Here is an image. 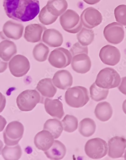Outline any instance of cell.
Instances as JSON below:
<instances>
[{"label":"cell","instance_id":"6da1fadb","mask_svg":"<svg viewBox=\"0 0 126 160\" xmlns=\"http://www.w3.org/2000/svg\"><path fill=\"white\" fill-rule=\"evenodd\" d=\"M3 7L9 18L20 22L31 21L40 12L38 0H3Z\"/></svg>","mask_w":126,"mask_h":160},{"label":"cell","instance_id":"7a4b0ae2","mask_svg":"<svg viewBox=\"0 0 126 160\" xmlns=\"http://www.w3.org/2000/svg\"><path fill=\"white\" fill-rule=\"evenodd\" d=\"M65 98L68 106L76 108L83 107L90 100L87 89L81 86L68 88L65 93Z\"/></svg>","mask_w":126,"mask_h":160},{"label":"cell","instance_id":"3957f363","mask_svg":"<svg viewBox=\"0 0 126 160\" xmlns=\"http://www.w3.org/2000/svg\"><path fill=\"white\" fill-rule=\"evenodd\" d=\"M121 80L119 73L115 70L106 68L98 73L95 82L99 87L109 89L118 87Z\"/></svg>","mask_w":126,"mask_h":160},{"label":"cell","instance_id":"277c9868","mask_svg":"<svg viewBox=\"0 0 126 160\" xmlns=\"http://www.w3.org/2000/svg\"><path fill=\"white\" fill-rule=\"evenodd\" d=\"M59 21L62 28L70 33H77L82 28V23L79 15L70 9L66 10L61 15Z\"/></svg>","mask_w":126,"mask_h":160},{"label":"cell","instance_id":"5b68a950","mask_svg":"<svg viewBox=\"0 0 126 160\" xmlns=\"http://www.w3.org/2000/svg\"><path fill=\"white\" fill-rule=\"evenodd\" d=\"M41 100L40 93L36 90H26L20 94L16 103L22 111L29 112L33 109Z\"/></svg>","mask_w":126,"mask_h":160},{"label":"cell","instance_id":"8992f818","mask_svg":"<svg viewBox=\"0 0 126 160\" xmlns=\"http://www.w3.org/2000/svg\"><path fill=\"white\" fill-rule=\"evenodd\" d=\"M87 155L92 159H99L108 153V146L106 141L100 138H94L87 142L85 146Z\"/></svg>","mask_w":126,"mask_h":160},{"label":"cell","instance_id":"52a82bcc","mask_svg":"<svg viewBox=\"0 0 126 160\" xmlns=\"http://www.w3.org/2000/svg\"><path fill=\"white\" fill-rule=\"evenodd\" d=\"M24 131V128L21 122L14 121L9 123L3 133L5 144L8 146L18 144L23 137Z\"/></svg>","mask_w":126,"mask_h":160},{"label":"cell","instance_id":"ba28073f","mask_svg":"<svg viewBox=\"0 0 126 160\" xmlns=\"http://www.w3.org/2000/svg\"><path fill=\"white\" fill-rule=\"evenodd\" d=\"M71 53L68 49L59 48L51 51L49 62L51 66L57 68H64L69 66L72 60Z\"/></svg>","mask_w":126,"mask_h":160},{"label":"cell","instance_id":"9c48e42d","mask_svg":"<svg viewBox=\"0 0 126 160\" xmlns=\"http://www.w3.org/2000/svg\"><path fill=\"white\" fill-rule=\"evenodd\" d=\"M9 68L12 75L16 77L24 76L30 68L28 59L23 55H16L9 62Z\"/></svg>","mask_w":126,"mask_h":160},{"label":"cell","instance_id":"30bf717a","mask_svg":"<svg viewBox=\"0 0 126 160\" xmlns=\"http://www.w3.org/2000/svg\"><path fill=\"white\" fill-rule=\"evenodd\" d=\"M103 35L109 43L117 45L123 41L125 36V31L123 26L114 22L105 27Z\"/></svg>","mask_w":126,"mask_h":160},{"label":"cell","instance_id":"8fae6325","mask_svg":"<svg viewBox=\"0 0 126 160\" xmlns=\"http://www.w3.org/2000/svg\"><path fill=\"white\" fill-rule=\"evenodd\" d=\"M80 18L83 26L86 28L91 29L99 25L103 20L101 13L92 7L85 9Z\"/></svg>","mask_w":126,"mask_h":160},{"label":"cell","instance_id":"7c38bea8","mask_svg":"<svg viewBox=\"0 0 126 160\" xmlns=\"http://www.w3.org/2000/svg\"><path fill=\"white\" fill-rule=\"evenodd\" d=\"M99 57L104 64L114 66L120 62L121 54L116 47L111 45H107L102 48L100 51Z\"/></svg>","mask_w":126,"mask_h":160},{"label":"cell","instance_id":"4fadbf2b","mask_svg":"<svg viewBox=\"0 0 126 160\" xmlns=\"http://www.w3.org/2000/svg\"><path fill=\"white\" fill-rule=\"evenodd\" d=\"M108 156L113 159L121 158L124 156L126 149V139L116 136L108 142Z\"/></svg>","mask_w":126,"mask_h":160},{"label":"cell","instance_id":"5bb4252c","mask_svg":"<svg viewBox=\"0 0 126 160\" xmlns=\"http://www.w3.org/2000/svg\"><path fill=\"white\" fill-rule=\"evenodd\" d=\"M17 52L16 44L0 31V58L8 62Z\"/></svg>","mask_w":126,"mask_h":160},{"label":"cell","instance_id":"9a60e30c","mask_svg":"<svg viewBox=\"0 0 126 160\" xmlns=\"http://www.w3.org/2000/svg\"><path fill=\"white\" fill-rule=\"evenodd\" d=\"M71 67L73 70L81 74L88 72L92 67V62L90 57L86 54L76 55L72 58Z\"/></svg>","mask_w":126,"mask_h":160},{"label":"cell","instance_id":"2e32d148","mask_svg":"<svg viewBox=\"0 0 126 160\" xmlns=\"http://www.w3.org/2000/svg\"><path fill=\"white\" fill-rule=\"evenodd\" d=\"M47 29L41 24H31L26 27L24 38L28 42L37 43L41 40L42 34Z\"/></svg>","mask_w":126,"mask_h":160},{"label":"cell","instance_id":"e0dca14e","mask_svg":"<svg viewBox=\"0 0 126 160\" xmlns=\"http://www.w3.org/2000/svg\"><path fill=\"white\" fill-rule=\"evenodd\" d=\"M52 81L55 87L64 90L71 87L73 83V77L68 71L61 70L55 73Z\"/></svg>","mask_w":126,"mask_h":160},{"label":"cell","instance_id":"ac0fdd59","mask_svg":"<svg viewBox=\"0 0 126 160\" xmlns=\"http://www.w3.org/2000/svg\"><path fill=\"white\" fill-rule=\"evenodd\" d=\"M24 26L22 24L10 20L5 23L3 32L7 38L15 40L19 39L23 36Z\"/></svg>","mask_w":126,"mask_h":160},{"label":"cell","instance_id":"d6986e66","mask_svg":"<svg viewBox=\"0 0 126 160\" xmlns=\"http://www.w3.org/2000/svg\"><path fill=\"white\" fill-rule=\"evenodd\" d=\"M54 139L53 135L49 132L44 130L39 132L35 136V146L39 150L46 151L52 146Z\"/></svg>","mask_w":126,"mask_h":160},{"label":"cell","instance_id":"ffe728a7","mask_svg":"<svg viewBox=\"0 0 126 160\" xmlns=\"http://www.w3.org/2000/svg\"><path fill=\"white\" fill-rule=\"evenodd\" d=\"M42 40L44 43L52 48L60 47L62 45L64 38L62 34L55 29H47L44 31Z\"/></svg>","mask_w":126,"mask_h":160},{"label":"cell","instance_id":"44dd1931","mask_svg":"<svg viewBox=\"0 0 126 160\" xmlns=\"http://www.w3.org/2000/svg\"><path fill=\"white\" fill-rule=\"evenodd\" d=\"M44 104L46 112L52 117L61 119L65 115L62 102L58 99L46 98Z\"/></svg>","mask_w":126,"mask_h":160},{"label":"cell","instance_id":"7402d4cb","mask_svg":"<svg viewBox=\"0 0 126 160\" xmlns=\"http://www.w3.org/2000/svg\"><path fill=\"white\" fill-rule=\"evenodd\" d=\"M36 89L42 96L48 98H53L57 91L52 80L50 78H45L40 80L37 84Z\"/></svg>","mask_w":126,"mask_h":160},{"label":"cell","instance_id":"603a6c76","mask_svg":"<svg viewBox=\"0 0 126 160\" xmlns=\"http://www.w3.org/2000/svg\"><path fill=\"white\" fill-rule=\"evenodd\" d=\"M66 148L65 145L58 140H55L52 146L49 150L44 152L47 158L52 160H60L66 154Z\"/></svg>","mask_w":126,"mask_h":160},{"label":"cell","instance_id":"cb8c5ba5","mask_svg":"<svg viewBox=\"0 0 126 160\" xmlns=\"http://www.w3.org/2000/svg\"><path fill=\"white\" fill-rule=\"evenodd\" d=\"M113 110L109 102H103L99 103L94 110L96 117L102 122H106L112 118Z\"/></svg>","mask_w":126,"mask_h":160},{"label":"cell","instance_id":"d4e9b609","mask_svg":"<svg viewBox=\"0 0 126 160\" xmlns=\"http://www.w3.org/2000/svg\"><path fill=\"white\" fill-rule=\"evenodd\" d=\"M46 6L50 13L59 17L67 10L68 4L66 0H49Z\"/></svg>","mask_w":126,"mask_h":160},{"label":"cell","instance_id":"484cf974","mask_svg":"<svg viewBox=\"0 0 126 160\" xmlns=\"http://www.w3.org/2000/svg\"><path fill=\"white\" fill-rule=\"evenodd\" d=\"M44 130L49 132L55 139L60 137L63 130V127L62 122L58 119H51L46 121L44 124Z\"/></svg>","mask_w":126,"mask_h":160},{"label":"cell","instance_id":"4316f807","mask_svg":"<svg viewBox=\"0 0 126 160\" xmlns=\"http://www.w3.org/2000/svg\"><path fill=\"white\" fill-rule=\"evenodd\" d=\"M96 126L92 119L86 118L82 119L79 123V131L83 137H91L95 133Z\"/></svg>","mask_w":126,"mask_h":160},{"label":"cell","instance_id":"83f0119b","mask_svg":"<svg viewBox=\"0 0 126 160\" xmlns=\"http://www.w3.org/2000/svg\"><path fill=\"white\" fill-rule=\"evenodd\" d=\"M1 154L5 160H18L21 157L22 150L19 144L14 146L6 145L2 151Z\"/></svg>","mask_w":126,"mask_h":160},{"label":"cell","instance_id":"f1b7e54d","mask_svg":"<svg viewBox=\"0 0 126 160\" xmlns=\"http://www.w3.org/2000/svg\"><path fill=\"white\" fill-rule=\"evenodd\" d=\"M94 38V31L91 29L82 27L77 33V38L78 42L83 46H88L93 41Z\"/></svg>","mask_w":126,"mask_h":160},{"label":"cell","instance_id":"f546056e","mask_svg":"<svg viewBox=\"0 0 126 160\" xmlns=\"http://www.w3.org/2000/svg\"><path fill=\"white\" fill-rule=\"evenodd\" d=\"M50 52L49 48L45 44L40 43L35 46L33 51V57L35 60L40 62L47 60Z\"/></svg>","mask_w":126,"mask_h":160},{"label":"cell","instance_id":"4dcf8cb0","mask_svg":"<svg viewBox=\"0 0 126 160\" xmlns=\"http://www.w3.org/2000/svg\"><path fill=\"white\" fill-rule=\"evenodd\" d=\"M91 98L96 102L105 100L109 93V89L98 87L94 82L90 88Z\"/></svg>","mask_w":126,"mask_h":160},{"label":"cell","instance_id":"1f68e13d","mask_svg":"<svg viewBox=\"0 0 126 160\" xmlns=\"http://www.w3.org/2000/svg\"><path fill=\"white\" fill-rule=\"evenodd\" d=\"M63 129L68 133H72L77 129L78 126L77 119L73 115H66L62 121Z\"/></svg>","mask_w":126,"mask_h":160},{"label":"cell","instance_id":"d6a6232c","mask_svg":"<svg viewBox=\"0 0 126 160\" xmlns=\"http://www.w3.org/2000/svg\"><path fill=\"white\" fill-rule=\"evenodd\" d=\"M58 16L53 15L48 11L47 7L45 6L42 8L39 15V21L45 25L52 24L56 21Z\"/></svg>","mask_w":126,"mask_h":160},{"label":"cell","instance_id":"836d02e7","mask_svg":"<svg viewBox=\"0 0 126 160\" xmlns=\"http://www.w3.org/2000/svg\"><path fill=\"white\" fill-rule=\"evenodd\" d=\"M114 14L117 22L126 26V5H120L114 9Z\"/></svg>","mask_w":126,"mask_h":160},{"label":"cell","instance_id":"e575fe53","mask_svg":"<svg viewBox=\"0 0 126 160\" xmlns=\"http://www.w3.org/2000/svg\"><path fill=\"white\" fill-rule=\"evenodd\" d=\"M70 52L71 53L72 57L83 53L88 55V48L87 46H83L79 42H76L70 48Z\"/></svg>","mask_w":126,"mask_h":160},{"label":"cell","instance_id":"d590c367","mask_svg":"<svg viewBox=\"0 0 126 160\" xmlns=\"http://www.w3.org/2000/svg\"><path fill=\"white\" fill-rule=\"evenodd\" d=\"M118 89L124 95H126V77H122Z\"/></svg>","mask_w":126,"mask_h":160},{"label":"cell","instance_id":"8d00e7d4","mask_svg":"<svg viewBox=\"0 0 126 160\" xmlns=\"http://www.w3.org/2000/svg\"><path fill=\"white\" fill-rule=\"evenodd\" d=\"M6 103V98L5 96L0 92V113H1L4 110Z\"/></svg>","mask_w":126,"mask_h":160},{"label":"cell","instance_id":"74e56055","mask_svg":"<svg viewBox=\"0 0 126 160\" xmlns=\"http://www.w3.org/2000/svg\"><path fill=\"white\" fill-rule=\"evenodd\" d=\"M8 67V62L0 58V73H3L6 70Z\"/></svg>","mask_w":126,"mask_h":160},{"label":"cell","instance_id":"f35d334b","mask_svg":"<svg viewBox=\"0 0 126 160\" xmlns=\"http://www.w3.org/2000/svg\"><path fill=\"white\" fill-rule=\"evenodd\" d=\"M7 124V121L2 116L0 115V132H2Z\"/></svg>","mask_w":126,"mask_h":160},{"label":"cell","instance_id":"ab89813d","mask_svg":"<svg viewBox=\"0 0 126 160\" xmlns=\"http://www.w3.org/2000/svg\"><path fill=\"white\" fill-rule=\"evenodd\" d=\"M101 1V0H83L87 4L91 5L96 4Z\"/></svg>","mask_w":126,"mask_h":160},{"label":"cell","instance_id":"60d3db41","mask_svg":"<svg viewBox=\"0 0 126 160\" xmlns=\"http://www.w3.org/2000/svg\"><path fill=\"white\" fill-rule=\"evenodd\" d=\"M122 109H123L124 113L126 115V99L124 101L122 104Z\"/></svg>","mask_w":126,"mask_h":160},{"label":"cell","instance_id":"b9f144b4","mask_svg":"<svg viewBox=\"0 0 126 160\" xmlns=\"http://www.w3.org/2000/svg\"><path fill=\"white\" fill-rule=\"evenodd\" d=\"M3 146V143L2 141L0 140V155L1 154V152Z\"/></svg>","mask_w":126,"mask_h":160},{"label":"cell","instance_id":"7bdbcfd3","mask_svg":"<svg viewBox=\"0 0 126 160\" xmlns=\"http://www.w3.org/2000/svg\"><path fill=\"white\" fill-rule=\"evenodd\" d=\"M123 156H124V159H125V160H126V149L125 150V153H124Z\"/></svg>","mask_w":126,"mask_h":160}]
</instances>
